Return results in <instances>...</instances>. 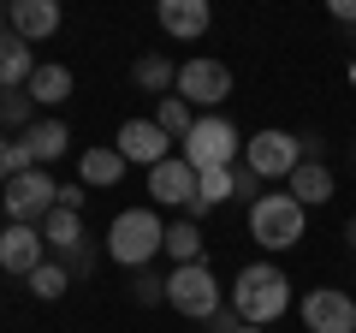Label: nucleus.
Listing matches in <instances>:
<instances>
[{
    "label": "nucleus",
    "mask_w": 356,
    "mask_h": 333,
    "mask_svg": "<svg viewBox=\"0 0 356 333\" xmlns=\"http://www.w3.org/2000/svg\"><path fill=\"white\" fill-rule=\"evenodd\" d=\"M232 309H238L243 327H273V321L291 309V280H285V268H273V262L238 268V280H232Z\"/></svg>",
    "instance_id": "f257e3e1"
},
{
    "label": "nucleus",
    "mask_w": 356,
    "mask_h": 333,
    "mask_svg": "<svg viewBox=\"0 0 356 333\" xmlns=\"http://www.w3.org/2000/svg\"><path fill=\"white\" fill-rule=\"evenodd\" d=\"M154 250H166V220L154 215V208H125V215H113V226H107V262H119V268H149Z\"/></svg>",
    "instance_id": "f03ea898"
},
{
    "label": "nucleus",
    "mask_w": 356,
    "mask_h": 333,
    "mask_svg": "<svg viewBox=\"0 0 356 333\" xmlns=\"http://www.w3.org/2000/svg\"><path fill=\"white\" fill-rule=\"evenodd\" d=\"M303 226H309V208L297 203L291 191H261L250 203V238L261 244V250H297Z\"/></svg>",
    "instance_id": "7ed1b4c3"
},
{
    "label": "nucleus",
    "mask_w": 356,
    "mask_h": 333,
    "mask_svg": "<svg viewBox=\"0 0 356 333\" xmlns=\"http://www.w3.org/2000/svg\"><path fill=\"white\" fill-rule=\"evenodd\" d=\"M166 304H172L178 316H191V321H214L226 297H220V280H214L208 262H184V268L166 274Z\"/></svg>",
    "instance_id": "20e7f679"
},
{
    "label": "nucleus",
    "mask_w": 356,
    "mask_h": 333,
    "mask_svg": "<svg viewBox=\"0 0 356 333\" xmlns=\"http://www.w3.org/2000/svg\"><path fill=\"white\" fill-rule=\"evenodd\" d=\"M184 161H191L196 173H208V166H238L243 161L238 125H232L226 114H202L191 125V137H184Z\"/></svg>",
    "instance_id": "39448f33"
},
{
    "label": "nucleus",
    "mask_w": 356,
    "mask_h": 333,
    "mask_svg": "<svg viewBox=\"0 0 356 333\" xmlns=\"http://www.w3.org/2000/svg\"><path fill=\"white\" fill-rule=\"evenodd\" d=\"M0 203H6V220H13V226H36V220H48L54 208H60V185L48 179V166H30V173H18V179L0 191Z\"/></svg>",
    "instance_id": "423d86ee"
},
{
    "label": "nucleus",
    "mask_w": 356,
    "mask_h": 333,
    "mask_svg": "<svg viewBox=\"0 0 356 333\" xmlns=\"http://www.w3.org/2000/svg\"><path fill=\"white\" fill-rule=\"evenodd\" d=\"M243 166H250L255 179H291L297 166H303V137H291V131H280V125L255 131V137L243 143Z\"/></svg>",
    "instance_id": "0eeeda50"
},
{
    "label": "nucleus",
    "mask_w": 356,
    "mask_h": 333,
    "mask_svg": "<svg viewBox=\"0 0 356 333\" xmlns=\"http://www.w3.org/2000/svg\"><path fill=\"white\" fill-rule=\"evenodd\" d=\"M226 95H232V65L226 60H184L178 65V102L220 107Z\"/></svg>",
    "instance_id": "6e6552de"
},
{
    "label": "nucleus",
    "mask_w": 356,
    "mask_h": 333,
    "mask_svg": "<svg viewBox=\"0 0 356 333\" xmlns=\"http://www.w3.org/2000/svg\"><path fill=\"white\" fill-rule=\"evenodd\" d=\"M303 327L309 333H356V297L344 286H315L303 297Z\"/></svg>",
    "instance_id": "1a4fd4ad"
},
{
    "label": "nucleus",
    "mask_w": 356,
    "mask_h": 333,
    "mask_svg": "<svg viewBox=\"0 0 356 333\" xmlns=\"http://www.w3.org/2000/svg\"><path fill=\"white\" fill-rule=\"evenodd\" d=\"M42 262H48V238H42V226H13V220H6V232H0V274L30 280Z\"/></svg>",
    "instance_id": "9d476101"
},
{
    "label": "nucleus",
    "mask_w": 356,
    "mask_h": 333,
    "mask_svg": "<svg viewBox=\"0 0 356 333\" xmlns=\"http://www.w3.org/2000/svg\"><path fill=\"white\" fill-rule=\"evenodd\" d=\"M113 149L125 155V166H131V161H137V166H161L166 149H172V137H166L154 119H125V125H119V137H113Z\"/></svg>",
    "instance_id": "9b49d317"
},
{
    "label": "nucleus",
    "mask_w": 356,
    "mask_h": 333,
    "mask_svg": "<svg viewBox=\"0 0 356 333\" xmlns=\"http://www.w3.org/2000/svg\"><path fill=\"white\" fill-rule=\"evenodd\" d=\"M149 191H154V203H166V208H191L196 203V166L184 161V155H166L161 166H149Z\"/></svg>",
    "instance_id": "f8f14e48"
},
{
    "label": "nucleus",
    "mask_w": 356,
    "mask_h": 333,
    "mask_svg": "<svg viewBox=\"0 0 356 333\" xmlns=\"http://www.w3.org/2000/svg\"><path fill=\"white\" fill-rule=\"evenodd\" d=\"M154 24H161L172 42H196L208 24H214V13H208V0H161V6H154Z\"/></svg>",
    "instance_id": "ddd939ff"
},
{
    "label": "nucleus",
    "mask_w": 356,
    "mask_h": 333,
    "mask_svg": "<svg viewBox=\"0 0 356 333\" xmlns=\"http://www.w3.org/2000/svg\"><path fill=\"white\" fill-rule=\"evenodd\" d=\"M6 24H13L18 42H48L60 30V6L54 0H13L6 6Z\"/></svg>",
    "instance_id": "4468645a"
},
{
    "label": "nucleus",
    "mask_w": 356,
    "mask_h": 333,
    "mask_svg": "<svg viewBox=\"0 0 356 333\" xmlns=\"http://www.w3.org/2000/svg\"><path fill=\"white\" fill-rule=\"evenodd\" d=\"M36 54H30V42L18 36H0V90H30V77H36Z\"/></svg>",
    "instance_id": "2eb2a0df"
},
{
    "label": "nucleus",
    "mask_w": 356,
    "mask_h": 333,
    "mask_svg": "<svg viewBox=\"0 0 356 333\" xmlns=\"http://www.w3.org/2000/svg\"><path fill=\"white\" fill-rule=\"evenodd\" d=\"M77 173H83V191H113L119 179H125V155L119 149H83V161H77Z\"/></svg>",
    "instance_id": "dca6fc26"
},
{
    "label": "nucleus",
    "mask_w": 356,
    "mask_h": 333,
    "mask_svg": "<svg viewBox=\"0 0 356 333\" xmlns=\"http://www.w3.org/2000/svg\"><path fill=\"white\" fill-rule=\"evenodd\" d=\"M18 143L30 149V161H36V166H48V161H60V155H65V143H72V131H65L60 119H36V125H30L24 137H18Z\"/></svg>",
    "instance_id": "f3484780"
},
{
    "label": "nucleus",
    "mask_w": 356,
    "mask_h": 333,
    "mask_svg": "<svg viewBox=\"0 0 356 333\" xmlns=\"http://www.w3.org/2000/svg\"><path fill=\"white\" fill-rule=\"evenodd\" d=\"M291 196H297L303 208H321V203H332V173H327L321 161H303V166L291 173Z\"/></svg>",
    "instance_id": "a211bd4d"
},
{
    "label": "nucleus",
    "mask_w": 356,
    "mask_h": 333,
    "mask_svg": "<svg viewBox=\"0 0 356 333\" xmlns=\"http://www.w3.org/2000/svg\"><path fill=\"white\" fill-rule=\"evenodd\" d=\"M30 102H42V107H60L65 95H72V72L65 65H36V77H30Z\"/></svg>",
    "instance_id": "6ab92c4d"
},
{
    "label": "nucleus",
    "mask_w": 356,
    "mask_h": 333,
    "mask_svg": "<svg viewBox=\"0 0 356 333\" xmlns=\"http://www.w3.org/2000/svg\"><path fill=\"white\" fill-rule=\"evenodd\" d=\"M42 238H48V250L72 256V250H83V220H77V215H65V208H54V215L42 220Z\"/></svg>",
    "instance_id": "aec40b11"
},
{
    "label": "nucleus",
    "mask_w": 356,
    "mask_h": 333,
    "mask_svg": "<svg viewBox=\"0 0 356 333\" xmlns=\"http://www.w3.org/2000/svg\"><path fill=\"white\" fill-rule=\"evenodd\" d=\"M166 256H172L178 268H184V262H208L202 256V226H196V220H172V226H166Z\"/></svg>",
    "instance_id": "412c9836"
},
{
    "label": "nucleus",
    "mask_w": 356,
    "mask_h": 333,
    "mask_svg": "<svg viewBox=\"0 0 356 333\" xmlns=\"http://www.w3.org/2000/svg\"><path fill=\"white\" fill-rule=\"evenodd\" d=\"M131 77H137V90H178V65L172 60H161V54H143L137 65H131Z\"/></svg>",
    "instance_id": "4be33fe9"
},
{
    "label": "nucleus",
    "mask_w": 356,
    "mask_h": 333,
    "mask_svg": "<svg viewBox=\"0 0 356 333\" xmlns=\"http://www.w3.org/2000/svg\"><path fill=\"white\" fill-rule=\"evenodd\" d=\"M154 125H161L172 143H184V137H191V125H196V107H191V102H178V95H161V107H154Z\"/></svg>",
    "instance_id": "5701e85b"
},
{
    "label": "nucleus",
    "mask_w": 356,
    "mask_h": 333,
    "mask_svg": "<svg viewBox=\"0 0 356 333\" xmlns=\"http://www.w3.org/2000/svg\"><path fill=\"white\" fill-rule=\"evenodd\" d=\"M30 292L42 297V304H54V297L72 292V274H65V262H42L36 274H30Z\"/></svg>",
    "instance_id": "b1692460"
},
{
    "label": "nucleus",
    "mask_w": 356,
    "mask_h": 333,
    "mask_svg": "<svg viewBox=\"0 0 356 333\" xmlns=\"http://www.w3.org/2000/svg\"><path fill=\"white\" fill-rule=\"evenodd\" d=\"M30 107H36V102H30L24 90H0V125H18V131H30V125H36V119H30Z\"/></svg>",
    "instance_id": "393cba45"
},
{
    "label": "nucleus",
    "mask_w": 356,
    "mask_h": 333,
    "mask_svg": "<svg viewBox=\"0 0 356 333\" xmlns=\"http://www.w3.org/2000/svg\"><path fill=\"white\" fill-rule=\"evenodd\" d=\"M131 297H137V304H166V280L149 274V268H137L131 274Z\"/></svg>",
    "instance_id": "a878e982"
},
{
    "label": "nucleus",
    "mask_w": 356,
    "mask_h": 333,
    "mask_svg": "<svg viewBox=\"0 0 356 333\" xmlns=\"http://www.w3.org/2000/svg\"><path fill=\"white\" fill-rule=\"evenodd\" d=\"M13 179H18V143L0 137V185H13Z\"/></svg>",
    "instance_id": "bb28decb"
},
{
    "label": "nucleus",
    "mask_w": 356,
    "mask_h": 333,
    "mask_svg": "<svg viewBox=\"0 0 356 333\" xmlns=\"http://www.w3.org/2000/svg\"><path fill=\"white\" fill-rule=\"evenodd\" d=\"M60 262H65V274L77 280V274H89V268H95V250L83 244V250H72V256H60Z\"/></svg>",
    "instance_id": "cd10ccee"
},
{
    "label": "nucleus",
    "mask_w": 356,
    "mask_h": 333,
    "mask_svg": "<svg viewBox=\"0 0 356 333\" xmlns=\"http://www.w3.org/2000/svg\"><path fill=\"white\" fill-rule=\"evenodd\" d=\"M83 185H60V208H65V215H83Z\"/></svg>",
    "instance_id": "c85d7f7f"
},
{
    "label": "nucleus",
    "mask_w": 356,
    "mask_h": 333,
    "mask_svg": "<svg viewBox=\"0 0 356 333\" xmlns=\"http://www.w3.org/2000/svg\"><path fill=\"white\" fill-rule=\"evenodd\" d=\"M208 327H214V333H238V327H243V321H238V309H220V316H214V321H208Z\"/></svg>",
    "instance_id": "c756f323"
},
{
    "label": "nucleus",
    "mask_w": 356,
    "mask_h": 333,
    "mask_svg": "<svg viewBox=\"0 0 356 333\" xmlns=\"http://www.w3.org/2000/svg\"><path fill=\"white\" fill-rule=\"evenodd\" d=\"M332 18H339V24H350V30H356V0H332Z\"/></svg>",
    "instance_id": "7c9ffc66"
},
{
    "label": "nucleus",
    "mask_w": 356,
    "mask_h": 333,
    "mask_svg": "<svg viewBox=\"0 0 356 333\" xmlns=\"http://www.w3.org/2000/svg\"><path fill=\"white\" fill-rule=\"evenodd\" d=\"M344 244H350V250H356V220H350V226H344Z\"/></svg>",
    "instance_id": "2f4dec72"
},
{
    "label": "nucleus",
    "mask_w": 356,
    "mask_h": 333,
    "mask_svg": "<svg viewBox=\"0 0 356 333\" xmlns=\"http://www.w3.org/2000/svg\"><path fill=\"white\" fill-rule=\"evenodd\" d=\"M0 36H13V24H6V6H0Z\"/></svg>",
    "instance_id": "473e14b6"
},
{
    "label": "nucleus",
    "mask_w": 356,
    "mask_h": 333,
    "mask_svg": "<svg viewBox=\"0 0 356 333\" xmlns=\"http://www.w3.org/2000/svg\"><path fill=\"white\" fill-rule=\"evenodd\" d=\"M238 333H261V327H238Z\"/></svg>",
    "instance_id": "72a5a7b5"
}]
</instances>
